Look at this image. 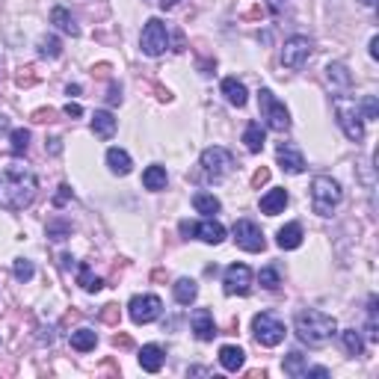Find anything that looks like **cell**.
Here are the masks:
<instances>
[{
  "label": "cell",
  "mask_w": 379,
  "mask_h": 379,
  "mask_svg": "<svg viewBox=\"0 0 379 379\" xmlns=\"http://www.w3.org/2000/svg\"><path fill=\"white\" fill-rule=\"evenodd\" d=\"M71 350H78V352H90V350H95V344H98V335H95V329H74L71 332Z\"/></svg>",
  "instance_id": "83f0119b"
},
{
  "label": "cell",
  "mask_w": 379,
  "mask_h": 379,
  "mask_svg": "<svg viewBox=\"0 0 379 379\" xmlns=\"http://www.w3.org/2000/svg\"><path fill=\"white\" fill-rule=\"evenodd\" d=\"M172 296L178 306H193L196 296H199V285L193 279H178L172 285Z\"/></svg>",
  "instance_id": "d4e9b609"
},
{
  "label": "cell",
  "mask_w": 379,
  "mask_h": 379,
  "mask_svg": "<svg viewBox=\"0 0 379 379\" xmlns=\"http://www.w3.org/2000/svg\"><path fill=\"white\" fill-rule=\"evenodd\" d=\"M107 101H110V104H122V86L113 83V86H110V95H107Z\"/></svg>",
  "instance_id": "ee69618b"
},
{
  "label": "cell",
  "mask_w": 379,
  "mask_h": 379,
  "mask_svg": "<svg viewBox=\"0 0 379 379\" xmlns=\"http://www.w3.org/2000/svg\"><path fill=\"white\" fill-rule=\"evenodd\" d=\"M267 181H270V169H258L255 175H252V184H255V187L267 184Z\"/></svg>",
  "instance_id": "7bdbcfd3"
},
{
  "label": "cell",
  "mask_w": 379,
  "mask_h": 379,
  "mask_svg": "<svg viewBox=\"0 0 379 379\" xmlns=\"http://www.w3.org/2000/svg\"><path fill=\"white\" fill-rule=\"evenodd\" d=\"M59 261H62V267H66V270H71V267H74V258H71V255H62Z\"/></svg>",
  "instance_id": "f907efd6"
},
{
  "label": "cell",
  "mask_w": 379,
  "mask_h": 379,
  "mask_svg": "<svg viewBox=\"0 0 379 379\" xmlns=\"http://www.w3.org/2000/svg\"><path fill=\"white\" fill-rule=\"evenodd\" d=\"M225 294L229 296H249L252 290V270L246 267V264H229L225 267Z\"/></svg>",
  "instance_id": "4fadbf2b"
},
{
  "label": "cell",
  "mask_w": 379,
  "mask_h": 379,
  "mask_svg": "<svg viewBox=\"0 0 379 379\" xmlns=\"http://www.w3.org/2000/svg\"><path fill=\"white\" fill-rule=\"evenodd\" d=\"M302 376H320V379H326V376H329V371H326V368H306V373H302Z\"/></svg>",
  "instance_id": "f6af8a7d"
},
{
  "label": "cell",
  "mask_w": 379,
  "mask_h": 379,
  "mask_svg": "<svg viewBox=\"0 0 379 379\" xmlns=\"http://www.w3.org/2000/svg\"><path fill=\"white\" fill-rule=\"evenodd\" d=\"M371 59H379V36L371 39Z\"/></svg>",
  "instance_id": "7dc6e473"
},
{
  "label": "cell",
  "mask_w": 379,
  "mask_h": 379,
  "mask_svg": "<svg viewBox=\"0 0 379 379\" xmlns=\"http://www.w3.org/2000/svg\"><path fill=\"white\" fill-rule=\"evenodd\" d=\"M50 24H54L57 30L69 33V36H78V33H80V27L74 24V18L69 15V9H66V6H54V9H50Z\"/></svg>",
  "instance_id": "4316f807"
},
{
  "label": "cell",
  "mask_w": 379,
  "mask_h": 379,
  "mask_svg": "<svg viewBox=\"0 0 379 379\" xmlns=\"http://www.w3.org/2000/svg\"><path fill=\"white\" fill-rule=\"evenodd\" d=\"M341 199H344V190L329 175H317L311 181V208L317 217H332L335 208L341 205Z\"/></svg>",
  "instance_id": "3957f363"
},
{
  "label": "cell",
  "mask_w": 379,
  "mask_h": 379,
  "mask_svg": "<svg viewBox=\"0 0 379 379\" xmlns=\"http://www.w3.org/2000/svg\"><path fill=\"white\" fill-rule=\"evenodd\" d=\"M190 326H193V335L199 341H213L220 332H217V323H213V314L208 308H196L193 317H190Z\"/></svg>",
  "instance_id": "2e32d148"
},
{
  "label": "cell",
  "mask_w": 379,
  "mask_h": 379,
  "mask_svg": "<svg viewBox=\"0 0 379 379\" xmlns=\"http://www.w3.org/2000/svg\"><path fill=\"white\" fill-rule=\"evenodd\" d=\"M9 140H12V155H24L30 148V131L27 128L9 131Z\"/></svg>",
  "instance_id": "d590c367"
},
{
  "label": "cell",
  "mask_w": 379,
  "mask_h": 379,
  "mask_svg": "<svg viewBox=\"0 0 379 379\" xmlns=\"http://www.w3.org/2000/svg\"><path fill=\"white\" fill-rule=\"evenodd\" d=\"M128 314H131V320L136 326H148V323H155L160 314H163V302L160 296L155 294H143V296H134L128 302Z\"/></svg>",
  "instance_id": "8fae6325"
},
{
  "label": "cell",
  "mask_w": 379,
  "mask_h": 379,
  "mask_svg": "<svg viewBox=\"0 0 379 379\" xmlns=\"http://www.w3.org/2000/svg\"><path fill=\"white\" fill-rule=\"evenodd\" d=\"M78 285L86 290V294H98V290L104 287V279H98L90 264H78Z\"/></svg>",
  "instance_id": "f1b7e54d"
},
{
  "label": "cell",
  "mask_w": 379,
  "mask_h": 379,
  "mask_svg": "<svg viewBox=\"0 0 379 379\" xmlns=\"http://www.w3.org/2000/svg\"><path fill=\"white\" fill-rule=\"evenodd\" d=\"M302 225L299 222H287V225H282L279 229V234H276V243H279V249H285V252H290V249H299L302 246Z\"/></svg>",
  "instance_id": "44dd1931"
},
{
  "label": "cell",
  "mask_w": 379,
  "mask_h": 379,
  "mask_svg": "<svg viewBox=\"0 0 379 379\" xmlns=\"http://www.w3.org/2000/svg\"><path fill=\"white\" fill-rule=\"evenodd\" d=\"M294 332L302 344L308 347H323L338 335V320L332 314L317 311V308H302L294 317Z\"/></svg>",
  "instance_id": "7a4b0ae2"
},
{
  "label": "cell",
  "mask_w": 379,
  "mask_h": 379,
  "mask_svg": "<svg viewBox=\"0 0 379 379\" xmlns=\"http://www.w3.org/2000/svg\"><path fill=\"white\" fill-rule=\"evenodd\" d=\"M252 335H255V341L261 347H279L287 332H285V323L276 317V314L261 311L252 317Z\"/></svg>",
  "instance_id": "52a82bcc"
},
{
  "label": "cell",
  "mask_w": 379,
  "mask_h": 379,
  "mask_svg": "<svg viewBox=\"0 0 379 379\" xmlns=\"http://www.w3.org/2000/svg\"><path fill=\"white\" fill-rule=\"evenodd\" d=\"M335 119H338V128L344 131V136L350 143H362L364 140V119L359 113V104L347 95H338L335 98Z\"/></svg>",
  "instance_id": "277c9868"
},
{
  "label": "cell",
  "mask_w": 379,
  "mask_h": 379,
  "mask_svg": "<svg viewBox=\"0 0 379 379\" xmlns=\"http://www.w3.org/2000/svg\"><path fill=\"white\" fill-rule=\"evenodd\" d=\"M9 131H12V122H9V116L0 113V134H9Z\"/></svg>",
  "instance_id": "bcb514c9"
},
{
  "label": "cell",
  "mask_w": 379,
  "mask_h": 379,
  "mask_svg": "<svg viewBox=\"0 0 379 379\" xmlns=\"http://www.w3.org/2000/svg\"><path fill=\"white\" fill-rule=\"evenodd\" d=\"M169 184V175H166V166H160V163H151L145 166L143 172V187L151 190V193H160V190H166Z\"/></svg>",
  "instance_id": "7402d4cb"
},
{
  "label": "cell",
  "mask_w": 379,
  "mask_h": 379,
  "mask_svg": "<svg viewBox=\"0 0 379 379\" xmlns=\"http://www.w3.org/2000/svg\"><path fill=\"white\" fill-rule=\"evenodd\" d=\"M193 208H196V213L213 217V213H220V210H222V201L213 196V193H196V196H193Z\"/></svg>",
  "instance_id": "f546056e"
},
{
  "label": "cell",
  "mask_w": 379,
  "mask_h": 379,
  "mask_svg": "<svg viewBox=\"0 0 379 379\" xmlns=\"http://www.w3.org/2000/svg\"><path fill=\"white\" fill-rule=\"evenodd\" d=\"M231 234H234V243L243 249V252H264L267 249V240H264V231L258 229L252 220H237L234 222V229H231Z\"/></svg>",
  "instance_id": "7c38bea8"
},
{
  "label": "cell",
  "mask_w": 379,
  "mask_h": 379,
  "mask_svg": "<svg viewBox=\"0 0 379 379\" xmlns=\"http://www.w3.org/2000/svg\"><path fill=\"white\" fill-rule=\"evenodd\" d=\"M359 113H362L364 122H373V119L379 116V101H376V95H364V98L359 101Z\"/></svg>",
  "instance_id": "8d00e7d4"
},
{
  "label": "cell",
  "mask_w": 379,
  "mask_h": 379,
  "mask_svg": "<svg viewBox=\"0 0 379 379\" xmlns=\"http://www.w3.org/2000/svg\"><path fill=\"white\" fill-rule=\"evenodd\" d=\"M326 80H329V83L335 86V90L347 92L350 86H352V74L347 71L344 62H329V66H326Z\"/></svg>",
  "instance_id": "cb8c5ba5"
},
{
  "label": "cell",
  "mask_w": 379,
  "mask_h": 379,
  "mask_svg": "<svg viewBox=\"0 0 379 379\" xmlns=\"http://www.w3.org/2000/svg\"><path fill=\"white\" fill-rule=\"evenodd\" d=\"M12 273H15V279L27 285L33 276H36V267H33V261L30 258H15V264H12Z\"/></svg>",
  "instance_id": "836d02e7"
},
{
  "label": "cell",
  "mask_w": 379,
  "mask_h": 379,
  "mask_svg": "<svg viewBox=\"0 0 379 379\" xmlns=\"http://www.w3.org/2000/svg\"><path fill=\"white\" fill-rule=\"evenodd\" d=\"M140 48H143L145 57L166 54V48H169V30H166V24H163L160 18H148L145 21L143 36H140Z\"/></svg>",
  "instance_id": "ba28073f"
},
{
  "label": "cell",
  "mask_w": 379,
  "mask_h": 379,
  "mask_svg": "<svg viewBox=\"0 0 379 379\" xmlns=\"http://www.w3.org/2000/svg\"><path fill=\"white\" fill-rule=\"evenodd\" d=\"M62 113H66L69 119H80V116H83V107H80V104H71V101H69V104L62 107Z\"/></svg>",
  "instance_id": "60d3db41"
},
{
  "label": "cell",
  "mask_w": 379,
  "mask_h": 379,
  "mask_svg": "<svg viewBox=\"0 0 379 379\" xmlns=\"http://www.w3.org/2000/svg\"><path fill=\"white\" fill-rule=\"evenodd\" d=\"M69 199H71V187L69 184H59V193L54 196V208H62Z\"/></svg>",
  "instance_id": "ab89813d"
},
{
  "label": "cell",
  "mask_w": 379,
  "mask_h": 379,
  "mask_svg": "<svg viewBox=\"0 0 379 379\" xmlns=\"http://www.w3.org/2000/svg\"><path fill=\"white\" fill-rule=\"evenodd\" d=\"M287 201H290L287 190L285 187H273V190H267V193L261 196L258 208H261V213H267V217H279V213H285Z\"/></svg>",
  "instance_id": "9a60e30c"
},
{
  "label": "cell",
  "mask_w": 379,
  "mask_h": 379,
  "mask_svg": "<svg viewBox=\"0 0 379 379\" xmlns=\"http://www.w3.org/2000/svg\"><path fill=\"white\" fill-rule=\"evenodd\" d=\"M220 92L225 95V101H229L231 107H246V101H249V92H246L243 80H237V78H225L220 83Z\"/></svg>",
  "instance_id": "d6986e66"
},
{
  "label": "cell",
  "mask_w": 379,
  "mask_h": 379,
  "mask_svg": "<svg viewBox=\"0 0 379 379\" xmlns=\"http://www.w3.org/2000/svg\"><path fill=\"white\" fill-rule=\"evenodd\" d=\"M258 279H261V287H267V290H276L282 285V276H279V270H276V267H264L258 273Z\"/></svg>",
  "instance_id": "74e56055"
},
{
  "label": "cell",
  "mask_w": 379,
  "mask_h": 379,
  "mask_svg": "<svg viewBox=\"0 0 379 379\" xmlns=\"http://www.w3.org/2000/svg\"><path fill=\"white\" fill-rule=\"evenodd\" d=\"M113 344H116V347H131V338H124V335H116V338H113Z\"/></svg>",
  "instance_id": "681fc988"
},
{
  "label": "cell",
  "mask_w": 379,
  "mask_h": 379,
  "mask_svg": "<svg viewBox=\"0 0 379 379\" xmlns=\"http://www.w3.org/2000/svg\"><path fill=\"white\" fill-rule=\"evenodd\" d=\"M39 193V178L24 166H3L0 169V208L3 210H24L33 205Z\"/></svg>",
  "instance_id": "6da1fadb"
},
{
  "label": "cell",
  "mask_w": 379,
  "mask_h": 379,
  "mask_svg": "<svg viewBox=\"0 0 379 379\" xmlns=\"http://www.w3.org/2000/svg\"><path fill=\"white\" fill-rule=\"evenodd\" d=\"M116 128H119V122L110 110H95L92 113V134L98 136V140H113V136H116Z\"/></svg>",
  "instance_id": "e0dca14e"
},
{
  "label": "cell",
  "mask_w": 379,
  "mask_h": 379,
  "mask_svg": "<svg viewBox=\"0 0 379 379\" xmlns=\"http://www.w3.org/2000/svg\"><path fill=\"white\" fill-rule=\"evenodd\" d=\"M306 368H308V364H306V356H302L299 350L287 352L285 362H282V371H285L287 376H302V373H306Z\"/></svg>",
  "instance_id": "4dcf8cb0"
},
{
  "label": "cell",
  "mask_w": 379,
  "mask_h": 379,
  "mask_svg": "<svg viewBox=\"0 0 379 379\" xmlns=\"http://www.w3.org/2000/svg\"><path fill=\"white\" fill-rule=\"evenodd\" d=\"M48 237L50 240H66V237H71V225L69 222H48Z\"/></svg>",
  "instance_id": "f35d334b"
},
{
  "label": "cell",
  "mask_w": 379,
  "mask_h": 379,
  "mask_svg": "<svg viewBox=\"0 0 379 379\" xmlns=\"http://www.w3.org/2000/svg\"><path fill=\"white\" fill-rule=\"evenodd\" d=\"M267 3H270L273 9H279V3H282V0H267Z\"/></svg>",
  "instance_id": "f5cc1de1"
},
{
  "label": "cell",
  "mask_w": 379,
  "mask_h": 379,
  "mask_svg": "<svg viewBox=\"0 0 379 379\" xmlns=\"http://www.w3.org/2000/svg\"><path fill=\"white\" fill-rule=\"evenodd\" d=\"M140 368L145 371V373H160V368H163V359H166V352H163V347L160 344H145L143 350H140Z\"/></svg>",
  "instance_id": "ac0fdd59"
},
{
  "label": "cell",
  "mask_w": 379,
  "mask_h": 379,
  "mask_svg": "<svg viewBox=\"0 0 379 379\" xmlns=\"http://www.w3.org/2000/svg\"><path fill=\"white\" fill-rule=\"evenodd\" d=\"M62 54V42L57 39V36H42L39 39V57L42 59H57Z\"/></svg>",
  "instance_id": "d6a6232c"
},
{
  "label": "cell",
  "mask_w": 379,
  "mask_h": 379,
  "mask_svg": "<svg viewBox=\"0 0 379 379\" xmlns=\"http://www.w3.org/2000/svg\"><path fill=\"white\" fill-rule=\"evenodd\" d=\"M276 160H279V166L287 172V175H302L306 172V157H302V151L290 143H282L276 148Z\"/></svg>",
  "instance_id": "5bb4252c"
},
{
  "label": "cell",
  "mask_w": 379,
  "mask_h": 379,
  "mask_svg": "<svg viewBox=\"0 0 379 379\" xmlns=\"http://www.w3.org/2000/svg\"><path fill=\"white\" fill-rule=\"evenodd\" d=\"M101 317H104L107 323H116V320H119V308H116V306H104V311H101Z\"/></svg>",
  "instance_id": "b9f144b4"
},
{
  "label": "cell",
  "mask_w": 379,
  "mask_h": 379,
  "mask_svg": "<svg viewBox=\"0 0 379 379\" xmlns=\"http://www.w3.org/2000/svg\"><path fill=\"white\" fill-rule=\"evenodd\" d=\"M181 229V234L190 240V237H196V240H201V243H208V246H220L222 240H225V229H222V222H217V220H210V217H205L201 222H181L178 225Z\"/></svg>",
  "instance_id": "9c48e42d"
},
{
  "label": "cell",
  "mask_w": 379,
  "mask_h": 379,
  "mask_svg": "<svg viewBox=\"0 0 379 379\" xmlns=\"http://www.w3.org/2000/svg\"><path fill=\"white\" fill-rule=\"evenodd\" d=\"M199 166H201V178L217 184V181H222L225 175L231 172V166H234V157H231V151H225L222 145H210V148L201 151Z\"/></svg>",
  "instance_id": "5b68a950"
},
{
  "label": "cell",
  "mask_w": 379,
  "mask_h": 379,
  "mask_svg": "<svg viewBox=\"0 0 379 379\" xmlns=\"http://www.w3.org/2000/svg\"><path fill=\"white\" fill-rule=\"evenodd\" d=\"M220 364H222V371L237 373L246 364V352L234 344H225V347H220Z\"/></svg>",
  "instance_id": "603a6c76"
},
{
  "label": "cell",
  "mask_w": 379,
  "mask_h": 379,
  "mask_svg": "<svg viewBox=\"0 0 379 379\" xmlns=\"http://www.w3.org/2000/svg\"><path fill=\"white\" fill-rule=\"evenodd\" d=\"M258 107H261V116H264V122H267L270 131H276V134H287L290 131V110L270 90L258 92Z\"/></svg>",
  "instance_id": "8992f818"
},
{
  "label": "cell",
  "mask_w": 379,
  "mask_h": 379,
  "mask_svg": "<svg viewBox=\"0 0 379 379\" xmlns=\"http://www.w3.org/2000/svg\"><path fill=\"white\" fill-rule=\"evenodd\" d=\"M264 140H267V134H264L261 122H249V124H246V131H243V143H246V151H252V155H261Z\"/></svg>",
  "instance_id": "484cf974"
},
{
  "label": "cell",
  "mask_w": 379,
  "mask_h": 379,
  "mask_svg": "<svg viewBox=\"0 0 379 379\" xmlns=\"http://www.w3.org/2000/svg\"><path fill=\"white\" fill-rule=\"evenodd\" d=\"M311 50H314V45L308 36H290L282 48V66L290 71H299L311 59Z\"/></svg>",
  "instance_id": "30bf717a"
},
{
  "label": "cell",
  "mask_w": 379,
  "mask_h": 379,
  "mask_svg": "<svg viewBox=\"0 0 379 379\" xmlns=\"http://www.w3.org/2000/svg\"><path fill=\"white\" fill-rule=\"evenodd\" d=\"M364 332H368V341H371V344H376V341H379V317H376V296H371V299H368V329H364Z\"/></svg>",
  "instance_id": "e575fe53"
},
{
  "label": "cell",
  "mask_w": 379,
  "mask_h": 379,
  "mask_svg": "<svg viewBox=\"0 0 379 379\" xmlns=\"http://www.w3.org/2000/svg\"><path fill=\"white\" fill-rule=\"evenodd\" d=\"M341 341H344V350L350 352V356H364V341L356 329H344L341 332Z\"/></svg>",
  "instance_id": "1f68e13d"
},
{
  "label": "cell",
  "mask_w": 379,
  "mask_h": 379,
  "mask_svg": "<svg viewBox=\"0 0 379 379\" xmlns=\"http://www.w3.org/2000/svg\"><path fill=\"white\" fill-rule=\"evenodd\" d=\"M364 3H368V6H373V3H376V0H364Z\"/></svg>",
  "instance_id": "db71d44e"
},
{
  "label": "cell",
  "mask_w": 379,
  "mask_h": 379,
  "mask_svg": "<svg viewBox=\"0 0 379 379\" xmlns=\"http://www.w3.org/2000/svg\"><path fill=\"white\" fill-rule=\"evenodd\" d=\"M157 3H160V9H163V12H169V9L178 6V0H157Z\"/></svg>",
  "instance_id": "c3c4849f"
},
{
  "label": "cell",
  "mask_w": 379,
  "mask_h": 379,
  "mask_svg": "<svg viewBox=\"0 0 379 379\" xmlns=\"http://www.w3.org/2000/svg\"><path fill=\"white\" fill-rule=\"evenodd\" d=\"M62 151V145H59V140H50V155H59Z\"/></svg>",
  "instance_id": "816d5d0a"
},
{
  "label": "cell",
  "mask_w": 379,
  "mask_h": 379,
  "mask_svg": "<svg viewBox=\"0 0 379 379\" xmlns=\"http://www.w3.org/2000/svg\"><path fill=\"white\" fill-rule=\"evenodd\" d=\"M107 169L113 175H119V178H124V175H131L134 160L124 148H107Z\"/></svg>",
  "instance_id": "ffe728a7"
}]
</instances>
